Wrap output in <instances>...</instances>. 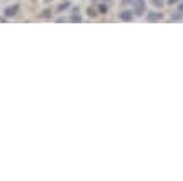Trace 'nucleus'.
Instances as JSON below:
<instances>
[{"instance_id":"nucleus-1","label":"nucleus","mask_w":183,"mask_h":181,"mask_svg":"<svg viewBox=\"0 0 183 181\" xmlns=\"http://www.w3.org/2000/svg\"><path fill=\"white\" fill-rule=\"evenodd\" d=\"M147 5H145V0H133V12L135 15H143L147 12Z\"/></svg>"},{"instance_id":"nucleus-2","label":"nucleus","mask_w":183,"mask_h":181,"mask_svg":"<svg viewBox=\"0 0 183 181\" xmlns=\"http://www.w3.org/2000/svg\"><path fill=\"white\" fill-rule=\"evenodd\" d=\"M118 17H120V20H123V22H128V20L133 19V13H132V10H123V12L118 13Z\"/></svg>"},{"instance_id":"nucleus-3","label":"nucleus","mask_w":183,"mask_h":181,"mask_svg":"<svg viewBox=\"0 0 183 181\" xmlns=\"http://www.w3.org/2000/svg\"><path fill=\"white\" fill-rule=\"evenodd\" d=\"M19 9H20V7L17 5V3H15V5H12V7H7V9H5V15L7 17H13L17 12H19Z\"/></svg>"},{"instance_id":"nucleus-4","label":"nucleus","mask_w":183,"mask_h":181,"mask_svg":"<svg viewBox=\"0 0 183 181\" xmlns=\"http://www.w3.org/2000/svg\"><path fill=\"white\" fill-rule=\"evenodd\" d=\"M147 20H148V22H157V20H161V15L160 13H155V12H148Z\"/></svg>"},{"instance_id":"nucleus-5","label":"nucleus","mask_w":183,"mask_h":181,"mask_svg":"<svg viewBox=\"0 0 183 181\" xmlns=\"http://www.w3.org/2000/svg\"><path fill=\"white\" fill-rule=\"evenodd\" d=\"M72 22H82V17L77 15V13H73V15H72Z\"/></svg>"},{"instance_id":"nucleus-6","label":"nucleus","mask_w":183,"mask_h":181,"mask_svg":"<svg viewBox=\"0 0 183 181\" xmlns=\"http://www.w3.org/2000/svg\"><path fill=\"white\" fill-rule=\"evenodd\" d=\"M163 3H165L163 0H153V5L155 7H163Z\"/></svg>"},{"instance_id":"nucleus-7","label":"nucleus","mask_w":183,"mask_h":181,"mask_svg":"<svg viewBox=\"0 0 183 181\" xmlns=\"http://www.w3.org/2000/svg\"><path fill=\"white\" fill-rule=\"evenodd\" d=\"M98 10H100V13H107L108 7L107 5H100V7H98Z\"/></svg>"},{"instance_id":"nucleus-8","label":"nucleus","mask_w":183,"mask_h":181,"mask_svg":"<svg viewBox=\"0 0 183 181\" xmlns=\"http://www.w3.org/2000/svg\"><path fill=\"white\" fill-rule=\"evenodd\" d=\"M65 9H68V3H67V2H65V3H62V5L58 7V12H62V10H65Z\"/></svg>"},{"instance_id":"nucleus-9","label":"nucleus","mask_w":183,"mask_h":181,"mask_svg":"<svg viewBox=\"0 0 183 181\" xmlns=\"http://www.w3.org/2000/svg\"><path fill=\"white\" fill-rule=\"evenodd\" d=\"M130 2H133V0H123V5H126V3H130Z\"/></svg>"},{"instance_id":"nucleus-10","label":"nucleus","mask_w":183,"mask_h":181,"mask_svg":"<svg viewBox=\"0 0 183 181\" xmlns=\"http://www.w3.org/2000/svg\"><path fill=\"white\" fill-rule=\"evenodd\" d=\"M178 2V0H168V3H170V5H171V3H177Z\"/></svg>"},{"instance_id":"nucleus-11","label":"nucleus","mask_w":183,"mask_h":181,"mask_svg":"<svg viewBox=\"0 0 183 181\" xmlns=\"http://www.w3.org/2000/svg\"><path fill=\"white\" fill-rule=\"evenodd\" d=\"M178 10H180V12L183 13V2H181V5H180V9H178Z\"/></svg>"}]
</instances>
